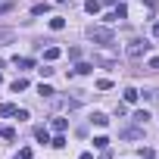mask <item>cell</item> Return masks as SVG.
I'll use <instances>...</instances> for the list:
<instances>
[{
  "instance_id": "19",
  "label": "cell",
  "mask_w": 159,
  "mask_h": 159,
  "mask_svg": "<svg viewBox=\"0 0 159 159\" xmlns=\"http://www.w3.org/2000/svg\"><path fill=\"white\" fill-rule=\"evenodd\" d=\"M147 119H150V112H134V125H147Z\"/></svg>"
},
{
  "instance_id": "1",
  "label": "cell",
  "mask_w": 159,
  "mask_h": 159,
  "mask_svg": "<svg viewBox=\"0 0 159 159\" xmlns=\"http://www.w3.org/2000/svg\"><path fill=\"white\" fill-rule=\"evenodd\" d=\"M88 38H91L94 44H103V47L112 44V31H109L106 25H91V28H88Z\"/></svg>"
},
{
  "instance_id": "28",
  "label": "cell",
  "mask_w": 159,
  "mask_h": 159,
  "mask_svg": "<svg viewBox=\"0 0 159 159\" xmlns=\"http://www.w3.org/2000/svg\"><path fill=\"white\" fill-rule=\"evenodd\" d=\"M153 38H159V22H153Z\"/></svg>"
},
{
  "instance_id": "27",
  "label": "cell",
  "mask_w": 159,
  "mask_h": 159,
  "mask_svg": "<svg viewBox=\"0 0 159 159\" xmlns=\"http://www.w3.org/2000/svg\"><path fill=\"white\" fill-rule=\"evenodd\" d=\"M140 159H156V153H153V150H143V153H140Z\"/></svg>"
},
{
  "instance_id": "15",
  "label": "cell",
  "mask_w": 159,
  "mask_h": 159,
  "mask_svg": "<svg viewBox=\"0 0 159 159\" xmlns=\"http://www.w3.org/2000/svg\"><path fill=\"white\" fill-rule=\"evenodd\" d=\"M94 147L97 150H109V137H94Z\"/></svg>"
},
{
  "instance_id": "8",
  "label": "cell",
  "mask_w": 159,
  "mask_h": 159,
  "mask_svg": "<svg viewBox=\"0 0 159 159\" xmlns=\"http://www.w3.org/2000/svg\"><path fill=\"white\" fill-rule=\"evenodd\" d=\"M38 94H41V97H44V100H50V97H53V94H56V91H53V88H50V84H44V81H41V88H38Z\"/></svg>"
},
{
  "instance_id": "9",
  "label": "cell",
  "mask_w": 159,
  "mask_h": 159,
  "mask_svg": "<svg viewBox=\"0 0 159 159\" xmlns=\"http://www.w3.org/2000/svg\"><path fill=\"white\" fill-rule=\"evenodd\" d=\"M44 13H50L47 3H34V7H31V16H44Z\"/></svg>"
},
{
  "instance_id": "23",
  "label": "cell",
  "mask_w": 159,
  "mask_h": 159,
  "mask_svg": "<svg viewBox=\"0 0 159 159\" xmlns=\"http://www.w3.org/2000/svg\"><path fill=\"white\" fill-rule=\"evenodd\" d=\"M97 88H100V91H109V88H112V81H109V78H100Z\"/></svg>"
},
{
  "instance_id": "3",
  "label": "cell",
  "mask_w": 159,
  "mask_h": 159,
  "mask_svg": "<svg viewBox=\"0 0 159 159\" xmlns=\"http://www.w3.org/2000/svg\"><path fill=\"white\" fill-rule=\"evenodd\" d=\"M140 137H143L140 128H125V131H122V140H140Z\"/></svg>"
},
{
  "instance_id": "18",
  "label": "cell",
  "mask_w": 159,
  "mask_h": 159,
  "mask_svg": "<svg viewBox=\"0 0 159 159\" xmlns=\"http://www.w3.org/2000/svg\"><path fill=\"white\" fill-rule=\"evenodd\" d=\"M0 137H3V140H16V131L13 128H0Z\"/></svg>"
},
{
  "instance_id": "12",
  "label": "cell",
  "mask_w": 159,
  "mask_h": 159,
  "mask_svg": "<svg viewBox=\"0 0 159 159\" xmlns=\"http://www.w3.org/2000/svg\"><path fill=\"white\" fill-rule=\"evenodd\" d=\"M10 88H13V91H16V94H19V91H25V88H28V81H25V78H16V81H13V84H10Z\"/></svg>"
},
{
  "instance_id": "2",
  "label": "cell",
  "mask_w": 159,
  "mask_h": 159,
  "mask_svg": "<svg viewBox=\"0 0 159 159\" xmlns=\"http://www.w3.org/2000/svg\"><path fill=\"white\" fill-rule=\"evenodd\" d=\"M147 50H150V41H143V38H134V41H131V44L125 47V53H128L131 59H140V56H143Z\"/></svg>"
},
{
  "instance_id": "25",
  "label": "cell",
  "mask_w": 159,
  "mask_h": 159,
  "mask_svg": "<svg viewBox=\"0 0 159 159\" xmlns=\"http://www.w3.org/2000/svg\"><path fill=\"white\" fill-rule=\"evenodd\" d=\"M53 131H66V119H53Z\"/></svg>"
},
{
  "instance_id": "26",
  "label": "cell",
  "mask_w": 159,
  "mask_h": 159,
  "mask_svg": "<svg viewBox=\"0 0 159 159\" xmlns=\"http://www.w3.org/2000/svg\"><path fill=\"white\" fill-rule=\"evenodd\" d=\"M147 66H150V69H153V72H159V56H153V59H150V62H147Z\"/></svg>"
},
{
  "instance_id": "6",
  "label": "cell",
  "mask_w": 159,
  "mask_h": 159,
  "mask_svg": "<svg viewBox=\"0 0 159 159\" xmlns=\"http://www.w3.org/2000/svg\"><path fill=\"white\" fill-rule=\"evenodd\" d=\"M59 53H62L59 47H47V50H44V59H47V62H53V59H59Z\"/></svg>"
},
{
  "instance_id": "11",
  "label": "cell",
  "mask_w": 159,
  "mask_h": 159,
  "mask_svg": "<svg viewBox=\"0 0 159 159\" xmlns=\"http://www.w3.org/2000/svg\"><path fill=\"white\" fill-rule=\"evenodd\" d=\"M84 10H88L91 16H97V13H100V3H97V0H88V3H84Z\"/></svg>"
},
{
  "instance_id": "5",
  "label": "cell",
  "mask_w": 159,
  "mask_h": 159,
  "mask_svg": "<svg viewBox=\"0 0 159 159\" xmlns=\"http://www.w3.org/2000/svg\"><path fill=\"white\" fill-rule=\"evenodd\" d=\"M122 97H125V103H137L140 91H137V88H125V94H122Z\"/></svg>"
},
{
  "instance_id": "21",
  "label": "cell",
  "mask_w": 159,
  "mask_h": 159,
  "mask_svg": "<svg viewBox=\"0 0 159 159\" xmlns=\"http://www.w3.org/2000/svg\"><path fill=\"white\" fill-rule=\"evenodd\" d=\"M16 159H31V147H22V150L16 153Z\"/></svg>"
},
{
  "instance_id": "4",
  "label": "cell",
  "mask_w": 159,
  "mask_h": 159,
  "mask_svg": "<svg viewBox=\"0 0 159 159\" xmlns=\"http://www.w3.org/2000/svg\"><path fill=\"white\" fill-rule=\"evenodd\" d=\"M91 122H94L97 128H106V125H109V116H106V112H94V116H91Z\"/></svg>"
},
{
  "instance_id": "22",
  "label": "cell",
  "mask_w": 159,
  "mask_h": 159,
  "mask_svg": "<svg viewBox=\"0 0 159 159\" xmlns=\"http://www.w3.org/2000/svg\"><path fill=\"white\" fill-rule=\"evenodd\" d=\"M0 41H13V28H0Z\"/></svg>"
},
{
  "instance_id": "17",
  "label": "cell",
  "mask_w": 159,
  "mask_h": 159,
  "mask_svg": "<svg viewBox=\"0 0 159 159\" xmlns=\"http://www.w3.org/2000/svg\"><path fill=\"white\" fill-rule=\"evenodd\" d=\"M0 116H16V106L13 103H3V106H0Z\"/></svg>"
},
{
  "instance_id": "13",
  "label": "cell",
  "mask_w": 159,
  "mask_h": 159,
  "mask_svg": "<svg viewBox=\"0 0 159 159\" xmlns=\"http://www.w3.org/2000/svg\"><path fill=\"white\" fill-rule=\"evenodd\" d=\"M112 16H116V19H125V16H128V7H125V3H119V7L112 10Z\"/></svg>"
},
{
  "instance_id": "14",
  "label": "cell",
  "mask_w": 159,
  "mask_h": 159,
  "mask_svg": "<svg viewBox=\"0 0 159 159\" xmlns=\"http://www.w3.org/2000/svg\"><path fill=\"white\" fill-rule=\"evenodd\" d=\"M62 25H66V19H62V16H53V19H50V28H53V31H59Z\"/></svg>"
},
{
  "instance_id": "24",
  "label": "cell",
  "mask_w": 159,
  "mask_h": 159,
  "mask_svg": "<svg viewBox=\"0 0 159 159\" xmlns=\"http://www.w3.org/2000/svg\"><path fill=\"white\" fill-rule=\"evenodd\" d=\"M38 72H41V75H44V78H50V75H53V72H56V69H53V66H41V69H38Z\"/></svg>"
},
{
  "instance_id": "20",
  "label": "cell",
  "mask_w": 159,
  "mask_h": 159,
  "mask_svg": "<svg viewBox=\"0 0 159 159\" xmlns=\"http://www.w3.org/2000/svg\"><path fill=\"white\" fill-rule=\"evenodd\" d=\"M50 143H53V147H56V150H62V147H66V137H62V134H56V137H53V140H50Z\"/></svg>"
},
{
  "instance_id": "16",
  "label": "cell",
  "mask_w": 159,
  "mask_h": 159,
  "mask_svg": "<svg viewBox=\"0 0 159 159\" xmlns=\"http://www.w3.org/2000/svg\"><path fill=\"white\" fill-rule=\"evenodd\" d=\"M75 72H81V75H88V72H94V66H91V62H78V66H75Z\"/></svg>"
},
{
  "instance_id": "29",
  "label": "cell",
  "mask_w": 159,
  "mask_h": 159,
  "mask_svg": "<svg viewBox=\"0 0 159 159\" xmlns=\"http://www.w3.org/2000/svg\"><path fill=\"white\" fill-rule=\"evenodd\" d=\"M0 84H3V75H0Z\"/></svg>"
},
{
  "instance_id": "7",
  "label": "cell",
  "mask_w": 159,
  "mask_h": 159,
  "mask_svg": "<svg viewBox=\"0 0 159 159\" xmlns=\"http://www.w3.org/2000/svg\"><path fill=\"white\" fill-rule=\"evenodd\" d=\"M13 62H16L19 69H31V66H34V59H28V56H16Z\"/></svg>"
},
{
  "instance_id": "10",
  "label": "cell",
  "mask_w": 159,
  "mask_h": 159,
  "mask_svg": "<svg viewBox=\"0 0 159 159\" xmlns=\"http://www.w3.org/2000/svg\"><path fill=\"white\" fill-rule=\"evenodd\" d=\"M34 137H38L41 143H50V131H47V128H38V131H34Z\"/></svg>"
}]
</instances>
